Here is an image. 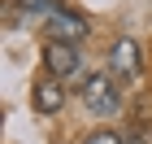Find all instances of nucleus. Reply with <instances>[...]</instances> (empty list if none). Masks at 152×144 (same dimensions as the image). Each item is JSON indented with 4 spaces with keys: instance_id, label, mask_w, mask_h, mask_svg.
Returning a JSON list of instances; mask_svg holds the SVG:
<instances>
[{
    "instance_id": "obj_1",
    "label": "nucleus",
    "mask_w": 152,
    "mask_h": 144,
    "mask_svg": "<svg viewBox=\"0 0 152 144\" xmlns=\"http://www.w3.org/2000/svg\"><path fill=\"white\" fill-rule=\"evenodd\" d=\"M117 79H109V74H91V79H83V105L91 109V114H100V118H113L117 109H122V96H117Z\"/></svg>"
},
{
    "instance_id": "obj_2",
    "label": "nucleus",
    "mask_w": 152,
    "mask_h": 144,
    "mask_svg": "<svg viewBox=\"0 0 152 144\" xmlns=\"http://www.w3.org/2000/svg\"><path fill=\"white\" fill-rule=\"evenodd\" d=\"M109 70H113L117 83H135V79H139V70H143L139 39H130V35L113 39V48H109Z\"/></svg>"
},
{
    "instance_id": "obj_3",
    "label": "nucleus",
    "mask_w": 152,
    "mask_h": 144,
    "mask_svg": "<svg viewBox=\"0 0 152 144\" xmlns=\"http://www.w3.org/2000/svg\"><path fill=\"white\" fill-rule=\"evenodd\" d=\"M44 31H48V39H61V44H78V39H87V18L83 13H74V9H52L44 18Z\"/></svg>"
},
{
    "instance_id": "obj_4",
    "label": "nucleus",
    "mask_w": 152,
    "mask_h": 144,
    "mask_svg": "<svg viewBox=\"0 0 152 144\" xmlns=\"http://www.w3.org/2000/svg\"><path fill=\"white\" fill-rule=\"evenodd\" d=\"M44 70L52 79H74L83 70V57H78V44H61V39H48L44 44Z\"/></svg>"
},
{
    "instance_id": "obj_5",
    "label": "nucleus",
    "mask_w": 152,
    "mask_h": 144,
    "mask_svg": "<svg viewBox=\"0 0 152 144\" xmlns=\"http://www.w3.org/2000/svg\"><path fill=\"white\" fill-rule=\"evenodd\" d=\"M31 100H35L39 114H61L65 109V83L61 79H35V87H31Z\"/></svg>"
},
{
    "instance_id": "obj_6",
    "label": "nucleus",
    "mask_w": 152,
    "mask_h": 144,
    "mask_svg": "<svg viewBox=\"0 0 152 144\" xmlns=\"http://www.w3.org/2000/svg\"><path fill=\"white\" fill-rule=\"evenodd\" d=\"M18 9H26V13H52V9H61V0H18Z\"/></svg>"
},
{
    "instance_id": "obj_7",
    "label": "nucleus",
    "mask_w": 152,
    "mask_h": 144,
    "mask_svg": "<svg viewBox=\"0 0 152 144\" xmlns=\"http://www.w3.org/2000/svg\"><path fill=\"white\" fill-rule=\"evenodd\" d=\"M83 144H126V140H122L117 131H91V135H87Z\"/></svg>"
},
{
    "instance_id": "obj_8",
    "label": "nucleus",
    "mask_w": 152,
    "mask_h": 144,
    "mask_svg": "<svg viewBox=\"0 0 152 144\" xmlns=\"http://www.w3.org/2000/svg\"><path fill=\"white\" fill-rule=\"evenodd\" d=\"M126 144H143V140H126Z\"/></svg>"
}]
</instances>
